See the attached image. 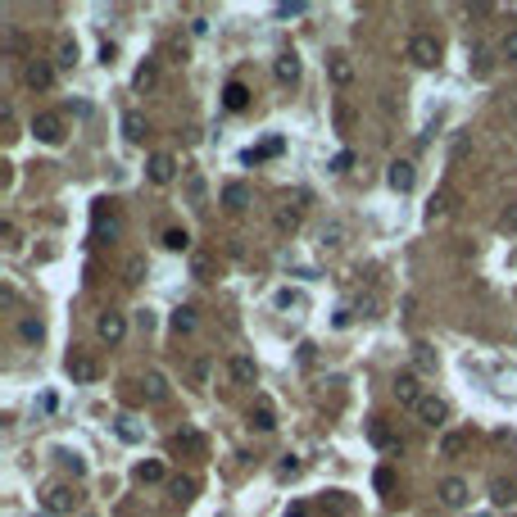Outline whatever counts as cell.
Instances as JSON below:
<instances>
[{
  "instance_id": "4316f807",
  "label": "cell",
  "mask_w": 517,
  "mask_h": 517,
  "mask_svg": "<svg viewBox=\"0 0 517 517\" xmlns=\"http://www.w3.org/2000/svg\"><path fill=\"white\" fill-rule=\"evenodd\" d=\"M137 481H141V486L164 481V463H159V459H145V463H137Z\"/></svg>"
},
{
  "instance_id": "2e32d148",
  "label": "cell",
  "mask_w": 517,
  "mask_h": 517,
  "mask_svg": "<svg viewBox=\"0 0 517 517\" xmlns=\"http://www.w3.org/2000/svg\"><path fill=\"white\" fill-rule=\"evenodd\" d=\"M273 78L281 86H295V82H300V55H295V51H281L277 64H273Z\"/></svg>"
},
{
  "instance_id": "8d00e7d4",
  "label": "cell",
  "mask_w": 517,
  "mask_h": 517,
  "mask_svg": "<svg viewBox=\"0 0 517 517\" xmlns=\"http://www.w3.org/2000/svg\"><path fill=\"white\" fill-rule=\"evenodd\" d=\"M413 359H417V367H422V372H431V367H436V354H431V345H413Z\"/></svg>"
},
{
  "instance_id": "ab89813d",
  "label": "cell",
  "mask_w": 517,
  "mask_h": 517,
  "mask_svg": "<svg viewBox=\"0 0 517 517\" xmlns=\"http://www.w3.org/2000/svg\"><path fill=\"white\" fill-rule=\"evenodd\" d=\"M499 55L508 59V64H517V28H513V32H508V36L499 41Z\"/></svg>"
},
{
  "instance_id": "681fc988",
  "label": "cell",
  "mask_w": 517,
  "mask_h": 517,
  "mask_svg": "<svg viewBox=\"0 0 517 517\" xmlns=\"http://www.w3.org/2000/svg\"><path fill=\"white\" fill-rule=\"evenodd\" d=\"M286 517H309V503H291V508H286Z\"/></svg>"
},
{
  "instance_id": "7bdbcfd3",
  "label": "cell",
  "mask_w": 517,
  "mask_h": 517,
  "mask_svg": "<svg viewBox=\"0 0 517 517\" xmlns=\"http://www.w3.org/2000/svg\"><path fill=\"white\" fill-rule=\"evenodd\" d=\"M118 436H122V440H137V436H141V431H137V427H132V417H118Z\"/></svg>"
},
{
  "instance_id": "d590c367",
  "label": "cell",
  "mask_w": 517,
  "mask_h": 517,
  "mask_svg": "<svg viewBox=\"0 0 517 517\" xmlns=\"http://www.w3.org/2000/svg\"><path fill=\"white\" fill-rule=\"evenodd\" d=\"M55 64L59 68H73V64H78V41H64V46H59V59H55Z\"/></svg>"
},
{
  "instance_id": "5b68a950",
  "label": "cell",
  "mask_w": 517,
  "mask_h": 517,
  "mask_svg": "<svg viewBox=\"0 0 517 517\" xmlns=\"http://www.w3.org/2000/svg\"><path fill=\"white\" fill-rule=\"evenodd\" d=\"M390 395H395L404 409H417V404H422V386H417V372H395V386H390Z\"/></svg>"
},
{
  "instance_id": "c3c4849f",
  "label": "cell",
  "mask_w": 517,
  "mask_h": 517,
  "mask_svg": "<svg viewBox=\"0 0 517 517\" xmlns=\"http://www.w3.org/2000/svg\"><path fill=\"white\" fill-rule=\"evenodd\" d=\"M137 327H141V331H150V327H155V313H150V309H141V313H137Z\"/></svg>"
},
{
  "instance_id": "5bb4252c",
  "label": "cell",
  "mask_w": 517,
  "mask_h": 517,
  "mask_svg": "<svg viewBox=\"0 0 517 517\" xmlns=\"http://www.w3.org/2000/svg\"><path fill=\"white\" fill-rule=\"evenodd\" d=\"M367 440H372L377 449H390V454H395V449L404 445V440L395 436V431L386 427V417H372V422H367Z\"/></svg>"
},
{
  "instance_id": "7c38bea8",
  "label": "cell",
  "mask_w": 517,
  "mask_h": 517,
  "mask_svg": "<svg viewBox=\"0 0 517 517\" xmlns=\"http://www.w3.org/2000/svg\"><path fill=\"white\" fill-rule=\"evenodd\" d=\"M417 417H422V422L427 427H440V422H445V417H449V404L445 400H440V395H422V404H417V409H413Z\"/></svg>"
},
{
  "instance_id": "277c9868",
  "label": "cell",
  "mask_w": 517,
  "mask_h": 517,
  "mask_svg": "<svg viewBox=\"0 0 517 517\" xmlns=\"http://www.w3.org/2000/svg\"><path fill=\"white\" fill-rule=\"evenodd\" d=\"M64 372L73 381H95V377H100V359H95V354H86V350H73L68 359H64Z\"/></svg>"
},
{
  "instance_id": "30bf717a",
  "label": "cell",
  "mask_w": 517,
  "mask_h": 517,
  "mask_svg": "<svg viewBox=\"0 0 517 517\" xmlns=\"http://www.w3.org/2000/svg\"><path fill=\"white\" fill-rule=\"evenodd\" d=\"M436 495H440L445 508H463V503H467V481H463V476H445V481L436 486Z\"/></svg>"
},
{
  "instance_id": "f546056e",
  "label": "cell",
  "mask_w": 517,
  "mask_h": 517,
  "mask_svg": "<svg viewBox=\"0 0 517 517\" xmlns=\"http://www.w3.org/2000/svg\"><path fill=\"white\" fill-rule=\"evenodd\" d=\"M300 214H304V204H286V209H277V231H295L300 227Z\"/></svg>"
},
{
  "instance_id": "e0dca14e",
  "label": "cell",
  "mask_w": 517,
  "mask_h": 517,
  "mask_svg": "<svg viewBox=\"0 0 517 517\" xmlns=\"http://www.w3.org/2000/svg\"><path fill=\"white\" fill-rule=\"evenodd\" d=\"M172 449H177V454H191V459H200V454H204V431L182 427L177 436H172Z\"/></svg>"
},
{
  "instance_id": "d6986e66",
  "label": "cell",
  "mask_w": 517,
  "mask_h": 517,
  "mask_svg": "<svg viewBox=\"0 0 517 517\" xmlns=\"http://www.w3.org/2000/svg\"><path fill=\"white\" fill-rule=\"evenodd\" d=\"M327 78L336 82V86H350V82H354V64H350V55H331V59H327Z\"/></svg>"
},
{
  "instance_id": "b9f144b4",
  "label": "cell",
  "mask_w": 517,
  "mask_h": 517,
  "mask_svg": "<svg viewBox=\"0 0 517 517\" xmlns=\"http://www.w3.org/2000/svg\"><path fill=\"white\" fill-rule=\"evenodd\" d=\"M350 168H354V150H340L331 159V172H350Z\"/></svg>"
},
{
  "instance_id": "ee69618b",
  "label": "cell",
  "mask_w": 517,
  "mask_h": 517,
  "mask_svg": "<svg viewBox=\"0 0 517 517\" xmlns=\"http://www.w3.org/2000/svg\"><path fill=\"white\" fill-rule=\"evenodd\" d=\"M64 467H68V472H73V476H82V472H86V463L78 459V454H64Z\"/></svg>"
},
{
  "instance_id": "83f0119b",
  "label": "cell",
  "mask_w": 517,
  "mask_h": 517,
  "mask_svg": "<svg viewBox=\"0 0 517 517\" xmlns=\"http://www.w3.org/2000/svg\"><path fill=\"white\" fill-rule=\"evenodd\" d=\"M155 86H159V64L145 59V64L137 68V91H155Z\"/></svg>"
},
{
  "instance_id": "3957f363",
  "label": "cell",
  "mask_w": 517,
  "mask_h": 517,
  "mask_svg": "<svg viewBox=\"0 0 517 517\" xmlns=\"http://www.w3.org/2000/svg\"><path fill=\"white\" fill-rule=\"evenodd\" d=\"M78 499H82V495H78L73 486H51V490L41 495V508L51 513V517H64V513L78 508Z\"/></svg>"
},
{
  "instance_id": "f35d334b",
  "label": "cell",
  "mask_w": 517,
  "mask_h": 517,
  "mask_svg": "<svg viewBox=\"0 0 517 517\" xmlns=\"http://www.w3.org/2000/svg\"><path fill=\"white\" fill-rule=\"evenodd\" d=\"M372 481H377L381 495H390V490H395V472H390V467H377V476H372Z\"/></svg>"
},
{
  "instance_id": "44dd1931",
  "label": "cell",
  "mask_w": 517,
  "mask_h": 517,
  "mask_svg": "<svg viewBox=\"0 0 517 517\" xmlns=\"http://www.w3.org/2000/svg\"><path fill=\"white\" fill-rule=\"evenodd\" d=\"M223 105L231 109V114H241V109L250 105V86H245V82H227L223 86Z\"/></svg>"
},
{
  "instance_id": "d4e9b609",
  "label": "cell",
  "mask_w": 517,
  "mask_h": 517,
  "mask_svg": "<svg viewBox=\"0 0 517 517\" xmlns=\"http://www.w3.org/2000/svg\"><path fill=\"white\" fill-rule=\"evenodd\" d=\"M191 277H200V281L214 277V254L209 250H191Z\"/></svg>"
},
{
  "instance_id": "7402d4cb",
  "label": "cell",
  "mask_w": 517,
  "mask_h": 517,
  "mask_svg": "<svg viewBox=\"0 0 517 517\" xmlns=\"http://www.w3.org/2000/svg\"><path fill=\"white\" fill-rule=\"evenodd\" d=\"M454 200H459V195H454V187H440L436 195H431V204H427V218H440V214H449V209H454Z\"/></svg>"
},
{
  "instance_id": "8992f818",
  "label": "cell",
  "mask_w": 517,
  "mask_h": 517,
  "mask_svg": "<svg viewBox=\"0 0 517 517\" xmlns=\"http://www.w3.org/2000/svg\"><path fill=\"white\" fill-rule=\"evenodd\" d=\"M95 336H100L105 345H118L122 336H127V318H122V313H100V318H95Z\"/></svg>"
},
{
  "instance_id": "484cf974",
  "label": "cell",
  "mask_w": 517,
  "mask_h": 517,
  "mask_svg": "<svg viewBox=\"0 0 517 517\" xmlns=\"http://www.w3.org/2000/svg\"><path fill=\"white\" fill-rule=\"evenodd\" d=\"M141 386H145V395H150L155 404H164V400H168V381H164V372H145Z\"/></svg>"
},
{
  "instance_id": "f1b7e54d",
  "label": "cell",
  "mask_w": 517,
  "mask_h": 517,
  "mask_svg": "<svg viewBox=\"0 0 517 517\" xmlns=\"http://www.w3.org/2000/svg\"><path fill=\"white\" fill-rule=\"evenodd\" d=\"M168 327L177 331V336H187V331H195V309H172V318H168Z\"/></svg>"
},
{
  "instance_id": "9a60e30c",
  "label": "cell",
  "mask_w": 517,
  "mask_h": 517,
  "mask_svg": "<svg viewBox=\"0 0 517 517\" xmlns=\"http://www.w3.org/2000/svg\"><path fill=\"white\" fill-rule=\"evenodd\" d=\"M250 427H258V431H273L277 427V409H273V400H268V395H254V404H250Z\"/></svg>"
},
{
  "instance_id": "836d02e7",
  "label": "cell",
  "mask_w": 517,
  "mask_h": 517,
  "mask_svg": "<svg viewBox=\"0 0 517 517\" xmlns=\"http://www.w3.org/2000/svg\"><path fill=\"white\" fill-rule=\"evenodd\" d=\"M122 277H127V281H145V258H141V254H132L127 263H122Z\"/></svg>"
},
{
  "instance_id": "60d3db41",
  "label": "cell",
  "mask_w": 517,
  "mask_h": 517,
  "mask_svg": "<svg viewBox=\"0 0 517 517\" xmlns=\"http://www.w3.org/2000/svg\"><path fill=\"white\" fill-rule=\"evenodd\" d=\"M172 495H177V499H191L195 495V476H177V481H172Z\"/></svg>"
},
{
  "instance_id": "cb8c5ba5",
  "label": "cell",
  "mask_w": 517,
  "mask_h": 517,
  "mask_svg": "<svg viewBox=\"0 0 517 517\" xmlns=\"http://www.w3.org/2000/svg\"><path fill=\"white\" fill-rule=\"evenodd\" d=\"M463 449H467V436H463V431H445V436H440V459H459Z\"/></svg>"
},
{
  "instance_id": "8fae6325",
  "label": "cell",
  "mask_w": 517,
  "mask_h": 517,
  "mask_svg": "<svg viewBox=\"0 0 517 517\" xmlns=\"http://www.w3.org/2000/svg\"><path fill=\"white\" fill-rule=\"evenodd\" d=\"M23 82H28L32 91H51V86H55V68L46 64V59H32V64L23 68Z\"/></svg>"
},
{
  "instance_id": "e575fe53",
  "label": "cell",
  "mask_w": 517,
  "mask_h": 517,
  "mask_svg": "<svg viewBox=\"0 0 517 517\" xmlns=\"http://www.w3.org/2000/svg\"><path fill=\"white\" fill-rule=\"evenodd\" d=\"M277 309H304V295L300 291H277Z\"/></svg>"
},
{
  "instance_id": "f907efd6",
  "label": "cell",
  "mask_w": 517,
  "mask_h": 517,
  "mask_svg": "<svg viewBox=\"0 0 517 517\" xmlns=\"http://www.w3.org/2000/svg\"><path fill=\"white\" fill-rule=\"evenodd\" d=\"M513 114H517V109H513Z\"/></svg>"
},
{
  "instance_id": "4fadbf2b",
  "label": "cell",
  "mask_w": 517,
  "mask_h": 517,
  "mask_svg": "<svg viewBox=\"0 0 517 517\" xmlns=\"http://www.w3.org/2000/svg\"><path fill=\"white\" fill-rule=\"evenodd\" d=\"M490 503L495 508H513L517 503V476H495L490 481Z\"/></svg>"
},
{
  "instance_id": "6da1fadb",
  "label": "cell",
  "mask_w": 517,
  "mask_h": 517,
  "mask_svg": "<svg viewBox=\"0 0 517 517\" xmlns=\"http://www.w3.org/2000/svg\"><path fill=\"white\" fill-rule=\"evenodd\" d=\"M409 59H413L417 68H436L440 64V41L431 32H413L409 36Z\"/></svg>"
},
{
  "instance_id": "74e56055",
  "label": "cell",
  "mask_w": 517,
  "mask_h": 517,
  "mask_svg": "<svg viewBox=\"0 0 517 517\" xmlns=\"http://www.w3.org/2000/svg\"><path fill=\"white\" fill-rule=\"evenodd\" d=\"M277 476H281V481H291V476H300V459H295V454H286V459L277 463Z\"/></svg>"
},
{
  "instance_id": "7a4b0ae2",
  "label": "cell",
  "mask_w": 517,
  "mask_h": 517,
  "mask_svg": "<svg viewBox=\"0 0 517 517\" xmlns=\"http://www.w3.org/2000/svg\"><path fill=\"white\" fill-rule=\"evenodd\" d=\"M32 137L41 145H64L68 127H64V114H36L32 118Z\"/></svg>"
},
{
  "instance_id": "9c48e42d",
  "label": "cell",
  "mask_w": 517,
  "mask_h": 517,
  "mask_svg": "<svg viewBox=\"0 0 517 517\" xmlns=\"http://www.w3.org/2000/svg\"><path fill=\"white\" fill-rule=\"evenodd\" d=\"M386 182H390V191H400V195H409L413 191V182H417V168L409 164V159H395L386 172Z\"/></svg>"
},
{
  "instance_id": "bcb514c9",
  "label": "cell",
  "mask_w": 517,
  "mask_h": 517,
  "mask_svg": "<svg viewBox=\"0 0 517 517\" xmlns=\"http://www.w3.org/2000/svg\"><path fill=\"white\" fill-rule=\"evenodd\" d=\"M467 14H472V19H490V14H495V5H467Z\"/></svg>"
},
{
  "instance_id": "ac0fdd59",
  "label": "cell",
  "mask_w": 517,
  "mask_h": 517,
  "mask_svg": "<svg viewBox=\"0 0 517 517\" xmlns=\"http://www.w3.org/2000/svg\"><path fill=\"white\" fill-rule=\"evenodd\" d=\"M227 372H231V381H236V386H254L258 367H254L250 354H231V359H227Z\"/></svg>"
},
{
  "instance_id": "52a82bcc",
  "label": "cell",
  "mask_w": 517,
  "mask_h": 517,
  "mask_svg": "<svg viewBox=\"0 0 517 517\" xmlns=\"http://www.w3.org/2000/svg\"><path fill=\"white\" fill-rule=\"evenodd\" d=\"M318 508H323L327 517H354V495H345V490H327V495H318Z\"/></svg>"
},
{
  "instance_id": "d6a6232c",
  "label": "cell",
  "mask_w": 517,
  "mask_h": 517,
  "mask_svg": "<svg viewBox=\"0 0 517 517\" xmlns=\"http://www.w3.org/2000/svg\"><path fill=\"white\" fill-rule=\"evenodd\" d=\"M164 245H168V250H191L187 227H168V231H164Z\"/></svg>"
},
{
  "instance_id": "ba28073f",
  "label": "cell",
  "mask_w": 517,
  "mask_h": 517,
  "mask_svg": "<svg viewBox=\"0 0 517 517\" xmlns=\"http://www.w3.org/2000/svg\"><path fill=\"white\" fill-rule=\"evenodd\" d=\"M145 177H150L155 187H168V182L177 177V159H172V155H164V150H159V155H150V164H145Z\"/></svg>"
},
{
  "instance_id": "4dcf8cb0",
  "label": "cell",
  "mask_w": 517,
  "mask_h": 517,
  "mask_svg": "<svg viewBox=\"0 0 517 517\" xmlns=\"http://www.w3.org/2000/svg\"><path fill=\"white\" fill-rule=\"evenodd\" d=\"M19 336L28 340V345H36L46 336V327H41V318H19Z\"/></svg>"
},
{
  "instance_id": "7dc6e473",
  "label": "cell",
  "mask_w": 517,
  "mask_h": 517,
  "mask_svg": "<svg viewBox=\"0 0 517 517\" xmlns=\"http://www.w3.org/2000/svg\"><path fill=\"white\" fill-rule=\"evenodd\" d=\"M114 59H118V46L105 41V46H100V64H114Z\"/></svg>"
},
{
  "instance_id": "1f68e13d",
  "label": "cell",
  "mask_w": 517,
  "mask_h": 517,
  "mask_svg": "<svg viewBox=\"0 0 517 517\" xmlns=\"http://www.w3.org/2000/svg\"><path fill=\"white\" fill-rule=\"evenodd\" d=\"M273 155H281V137H273V141L258 145V150H250V155H245V164H258V159H273Z\"/></svg>"
},
{
  "instance_id": "f6af8a7d",
  "label": "cell",
  "mask_w": 517,
  "mask_h": 517,
  "mask_svg": "<svg viewBox=\"0 0 517 517\" xmlns=\"http://www.w3.org/2000/svg\"><path fill=\"white\" fill-rule=\"evenodd\" d=\"M340 236H345V227H327V231H323V245H331V250H336Z\"/></svg>"
},
{
  "instance_id": "ffe728a7",
  "label": "cell",
  "mask_w": 517,
  "mask_h": 517,
  "mask_svg": "<svg viewBox=\"0 0 517 517\" xmlns=\"http://www.w3.org/2000/svg\"><path fill=\"white\" fill-rule=\"evenodd\" d=\"M145 132H150L145 114H141V109H127V114H122V137H127V141H145Z\"/></svg>"
},
{
  "instance_id": "603a6c76",
  "label": "cell",
  "mask_w": 517,
  "mask_h": 517,
  "mask_svg": "<svg viewBox=\"0 0 517 517\" xmlns=\"http://www.w3.org/2000/svg\"><path fill=\"white\" fill-rule=\"evenodd\" d=\"M223 204L231 209V214H241V209L250 204V191H245L241 182H227V187H223Z\"/></svg>"
}]
</instances>
